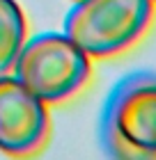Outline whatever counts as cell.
Masks as SVG:
<instances>
[{"mask_svg": "<svg viewBox=\"0 0 156 160\" xmlns=\"http://www.w3.org/2000/svg\"><path fill=\"white\" fill-rule=\"evenodd\" d=\"M48 105L9 73L0 76V151L7 156H32L48 140Z\"/></svg>", "mask_w": 156, "mask_h": 160, "instance_id": "4", "label": "cell"}, {"mask_svg": "<svg viewBox=\"0 0 156 160\" xmlns=\"http://www.w3.org/2000/svg\"><path fill=\"white\" fill-rule=\"evenodd\" d=\"M28 39V21L16 0H0V76L14 71L16 57Z\"/></svg>", "mask_w": 156, "mask_h": 160, "instance_id": "5", "label": "cell"}, {"mask_svg": "<svg viewBox=\"0 0 156 160\" xmlns=\"http://www.w3.org/2000/svg\"><path fill=\"white\" fill-rule=\"evenodd\" d=\"M154 9V0H73L64 16V34L90 57H115L145 37Z\"/></svg>", "mask_w": 156, "mask_h": 160, "instance_id": "2", "label": "cell"}, {"mask_svg": "<svg viewBox=\"0 0 156 160\" xmlns=\"http://www.w3.org/2000/svg\"><path fill=\"white\" fill-rule=\"evenodd\" d=\"M154 2H156V0H154Z\"/></svg>", "mask_w": 156, "mask_h": 160, "instance_id": "6", "label": "cell"}, {"mask_svg": "<svg viewBox=\"0 0 156 160\" xmlns=\"http://www.w3.org/2000/svg\"><path fill=\"white\" fill-rule=\"evenodd\" d=\"M99 140L113 158H156V73L136 71L113 85L101 108Z\"/></svg>", "mask_w": 156, "mask_h": 160, "instance_id": "1", "label": "cell"}, {"mask_svg": "<svg viewBox=\"0 0 156 160\" xmlns=\"http://www.w3.org/2000/svg\"><path fill=\"white\" fill-rule=\"evenodd\" d=\"M12 73L46 105H55L85 89L92 57L64 32H39L25 39Z\"/></svg>", "mask_w": 156, "mask_h": 160, "instance_id": "3", "label": "cell"}]
</instances>
